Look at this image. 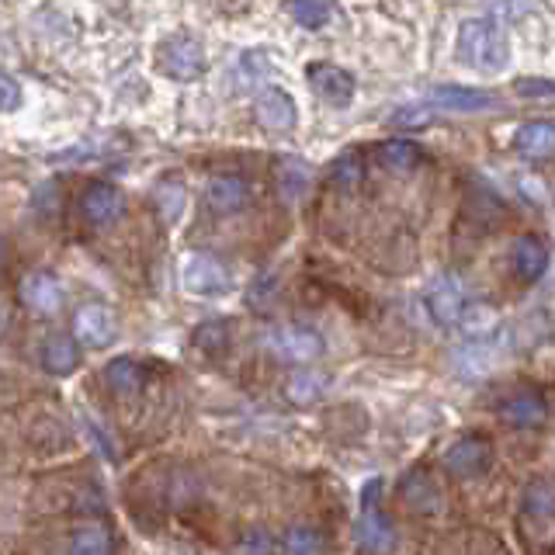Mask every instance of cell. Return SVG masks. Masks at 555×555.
Masks as SVG:
<instances>
[{
	"label": "cell",
	"mask_w": 555,
	"mask_h": 555,
	"mask_svg": "<svg viewBox=\"0 0 555 555\" xmlns=\"http://www.w3.org/2000/svg\"><path fill=\"white\" fill-rule=\"evenodd\" d=\"M184 288L191 295H222L233 288V274L212 254H195L184 264Z\"/></svg>",
	"instance_id": "6"
},
{
	"label": "cell",
	"mask_w": 555,
	"mask_h": 555,
	"mask_svg": "<svg viewBox=\"0 0 555 555\" xmlns=\"http://www.w3.org/2000/svg\"><path fill=\"white\" fill-rule=\"evenodd\" d=\"M511 264H514V274L520 278V282L531 285L548 268V247L538 236H520L511 250Z\"/></svg>",
	"instance_id": "15"
},
{
	"label": "cell",
	"mask_w": 555,
	"mask_h": 555,
	"mask_svg": "<svg viewBox=\"0 0 555 555\" xmlns=\"http://www.w3.org/2000/svg\"><path fill=\"white\" fill-rule=\"evenodd\" d=\"M160 69L170 77V80H198L202 69H205V49L198 39H191V35H173V39L164 42L160 49Z\"/></svg>",
	"instance_id": "3"
},
{
	"label": "cell",
	"mask_w": 555,
	"mask_h": 555,
	"mask_svg": "<svg viewBox=\"0 0 555 555\" xmlns=\"http://www.w3.org/2000/svg\"><path fill=\"white\" fill-rule=\"evenodd\" d=\"M517 94L548 98L552 94V80H517Z\"/></svg>",
	"instance_id": "36"
},
{
	"label": "cell",
	"mask_w": 555,
	"mask_h": 555,
	"mask_svg": "<svg viewBox=\"0 0 555 555\" xmlns=\"http://www.w3.org/2000/svg\"><path fill=\"white\" fill-rule=\"evenodd\" d=\"M309 188V167L299 156H282L278 160V195L285 202H295Z\"/></svg>",
	"instance_id": "24"
},
{
	"label": "cell",
	"mask_w": 555,
	"mask_h": 555,
	"mask_svg": "<svg viewBox=\"0 0 555 555\" xmlns=\"http://www.w3.org/2000/svg\"><path fill=\"white\" fill-rule=\"evenodd\" d=\"M334 181L340 184V188H358L361 181H364V167H361V160L354 153H344L340 160H337V167H334Z\"/></svg>",
	"instance_id": "32"
},
{
	"label": "cell",
	"mask_w": 555,
	"mask_h": 555,
	"mask_svg": "<svg viewBox=\"0 0 555 555\" xmlns=\"http://www.w3.org/2000/svg\"><path fill=\"white\" fill-rule=\"evenodd\" d=\"M382 490H386V479H382V476H372L369 482H364V486H361V511L378 507Z\"/></svg>",
	"instance_id": "35"
},
{
	"label": "cell",
	"mask_w": 555,
	"mask_h": 555,
	"mask_svg": "<svg viewBox=\"0 0 555 555\" xmlns=\"http://www.w3.org/2000/svg\"><path fill=\"white\" fill-rule=\"evenodd\" d=\"M496 312L490 309V306H482V302H465V309H462V317H459V323L455 326H462L468 337H476V340H482V337H490L493 330H496Z\"/></svg>",
	"instance_id": "25"
},
{
	"label": "cell",
	"mask_w": 555,
	"mask_h": 555,
	"mask_svg": "<svg viewBox=\"0 0 555 555\" xmlns=\"http://www.w3.org/2000/svg\"><path fill=\"white\" fill-rule=\"evenodd\" d=\"M268 351L278 361H292V364H312L323 354V337L309 326H274L268 334Z\"/></svg>",
	"instance_id": "2"
},
{
	"label": "cell",
	"mask_w": 555,
	"mask_h": 555,
	"mask_svg": "<svg viewBox=\"0 0 555 555\" xmlns=\"http://www.w3.org/2000/svg\"><path fill=\"white\" fill-rule=\"evenodd\" d=\"M465 302H468V295L455 274H441L438 282L427 288V309L434 323H441V326H455Z\"/></svg>",
	"instance_id": "10"
},
{
	"label": "cell",
	"mask_w": 555,
	"mask_h": 555,
	"mask_svg": "<svg viewBox=\"0 0 555 555\" xmlns=\"http://www.w3.org/2000/svg\"><path fill=\"white\" fill-rule=\"evenodd\" d=\"M378 160H382V167L392 170V173H410V170L421 167L424 153H421V146H416V143H410V139H389V143L378 146Z\"/></svg>",
	"instance_id": "21"
},
{
	"label": "cell",
	"mask_w": 555,
	"mask_h": 555,
	"mask_svg": "<svg viewBox=\"0 0 555 555\" xmlns=\"http://www.w3.org/2000/svg\"><path fill=\"white\" fill-rule=\"evenodd\" d=\"M69 555H112V531L104 525H87L74 534Z\"/></svg>",
	"instance_id": "26"
},
{
	"label": "cell",
	"mask_w": 555,
	"mask_h": 555,
	"mask_svg": "<svg viewBox=\"0 0 555 555\" xmlns=\"http://www.w3.org/2000/svg\"><path fill=\"white\" fill-rule=\"evenodd\" d=\"M195 347L205 354H222L230 347V323H202L195 330Z\"/></svg>",
	"instance_id": "30"
},
{
	"label": "cell",
	"mask_w": 555,
	"mask_h": 555,
	"mask_svg": "<svg viewBox=\"0 0 555 555\" xmlns=\"http://www.w3.org/2000/svg\"><path fill=\"white\" fill-rule=\"evenodd\" d=\"M274 538L264 528H247L233 545V555H274Z\"/></svg>",
	"instance_id": "31"
},
{
	"label": "cell",
	"mask_w": 555,
	"mask_h": 555,
	"mask_svg": "<svg viewBox=\"0 0 555 555\" xmlns=\"http://www.w3.org/2000/svg\"><path fill=\"white\" fill-rule=\"evenodd\" d=\"M80 212L91 225H112L121 212H126V195L115 184H91L80 198Z\"/></svg>",
	"instance_id": "12"
},
{
	"label": "cell",
	"mask_w": 555,
	"mask_h": 555,
	"mask_svg": "<svg viewBox=\"0 0 555 555\" xmlns=\"http://www.w3.org/2000/svg\"><path fill=\"white\" fill-rule=\"evenodd\" d=\"M17 295H22L25 309H31L35 317H56L63 309V285H60V278L49 271L25 274L22 285H17Z\"/></svg>",
	"instance_id": "7"
},
{
	"label": "cell",
	"mask_w": 555,
	"mask_h": 555,
	"mask_svg": "<svg viewBox=\"0 0 555 555\" xmlns=\"http://www.w3.org/2000/svg\"><path fill=\"white\" fill-rule=\"evenodd\" d=\"M358 545L364 552H372V555H392V548L399 545L396 525L378 507L361 511V520H358Z\"/></svg>",
	"instance_id": "13"
},
{
	"label": "cell",
	"mask_w": 555,
	"mask_h": 555,
	"mask_svg": "<svg viewBox=\"0 0 555 555\" xmlns=\"http://www.w3.org/2000/svg\"><path fill=\"white\" fill-rule=\"evenodd\" d=\"M254 118H257V126L264 132L295 129V121H299L295 98L288 91H282V87H268V91H260L257 101H254Z\"/></svg>",
	"instance_id": "8"
},
{
	"label": "cell",
	"mask_w": 555,
	"mask_h": 555,
	"mask_svg": "<svg viewBox=\"0 0 555 555\" xmlns=\"http://www.w3.org/2000/svg\"><path fill=\"white\" fill-rule=\"evenodd\" d=\"M459 60L473 69L496 74L511 60L507 31L490 22V17H468V22L459 25Z\"/></svg>",
	"instance_id": "1"
},
{
	"label": "cell",
	"mask_w": 555,
	"mask_h": 555,
	"mask_svg": "<svg viewBox=\"0 0 555 555\" xmlns=\"http://www.w3.org/2000/svg\"><path fill=\"white\" fill-rule=\"evenodd\" d=\"M403 496L410 500V507L416 511H438V503H441V493H438V486H434L424 473H413L406 482H403Z\"/></svg>",
	"instance_id": "27"
},
{
	"label": "cell",
	"mask_w": 555,
	"mask_h": 555,
	"mask_svg": "<svg viewBox=\"0 0 555 555\" xmlns=\"http://www.w3.org/2000/svg\"><path fill=\"white\" fill-rule=\"evenodd\" d=\"M514 150L525 156V160H552L555 153V126L548 118H534L525 121L517 132H514Z\"/></svg>",
	"instance_id": "14"
},
{
	"label": "cell",
	"mask_w": 555,
	"mask_h": 555,
	"mask_svg": "<svg viewBox=\"0 0 555 555\" xmlns=\"http://www.w3.org/2000/svg\"><path fill=\"white\" fill-rule=\"evenodd\" d=\"M184 202H188V191H184L181 178H164L153 188V205H156V212H160L164 222H178L184 212Z\"/></svg>",
	"instance_id": "23"
},
{
	"label": "cell",
	"mask_w": 555,
	"mask_h": 555,
	"mask_svg": "<svg viewBox=\"0 0 555 555\" xmlns=\"http://www.w3.org/2000/svg\"><path fill=\"white\" fill-rule=\"evenodd\" d=\"M500 421L520 427V430H531V427H542L548 421V403L542 392H531V389H520L514 396H507L500 403Z\"/></svg>",
	"instance_id": "11"
},
{
	"label": "cell",
	"mask_w": 555,
	"mask_h": 555,
	"mask_svg": "<svg viewBox=\"0 0 555 555\" xmlns=\"http://www.w3.org/2000/svg\"><path fill=\"white\" fill-rule=\"evenodd\" d=\"M326 386H330V378L323 372L302 369V372H295L285 382V396H288V403H295V406H309V403H320Z\"/></svg>",
	"instance_id": "19"
},
{
	"label": "cell",
	"mask_w": 555,
	"mask_h": 555,
	"mask_svg": "<svg viewBox=\"0 0 555 555\" xmlns=\"http://www.w3.org/2000/svg\"><path fill=\"white\" fill-rule=\"evenodd\" d=\"M306 77L312 83V91H317L326 104H334V108H347L354 98V77L347 74V69L334 66V63H312L306 69Z\"/></svg>",
	"instance_id": "9"
},
{
	"label": "cell",
	"mask_w": 555,
	"mask_h": 555,
	"mask_svg": "<svg viewBox=\"0 0 555 555\" xmlns=\"http://www.w3.org/2000/svg\"><path fill=\"white\" fill-rule=\"evenodd\" d=\"M430 118H434L430 108H421V104H410V108H403V112H396V115H392V126H399V129H421V126H427Z\"/></svg>",
	"instance_id": "33"
},
{
	"label": "cell",
	"mask_w": 555,
	"mask_h": 555,
	"mask_svg": "<svg viewBox=\"0 0 555 555\" xmlns=\"http://www.w3.org/2000/svg\"><path fill=\"white\" fill-rule=\"evenodd\" d=\"M17 104H22V87L14 77L0 74V112H14Z\"/></svg>",
	"instance_id": "34"
},
{
	"label": "cell",
	"mask_w": 555,
	"mask_h": 555,
	"mask_svg": "<svg viewBox=\"0 0 555 555\" xmlns=\"http://www.w3.org/2000/svg\"><path fill=\"white\" fill-rule=\"evenodd\" d=\"M118 334L115 326V317L108 306L101 302H87L74 312V337L80 347H91V351H101V347H108Z\"/></svg>",
	"instance_id": "5"
},
{
	"label": "cell",
	"mask_w": 555,
	"mask_h": 555,
	"mask_svg": "<svg viewBox=\"0 0 555 555\" xmlns=\"http://www.w3.org/2000/svg\"><path fill=\"white\" fill-rule=\"evenodd\" d=\"M430 101H438V104H444V108H455V112L496 108V94H490V91H465V87H438V91H430Z\"/></svg>",
	"instance_id": "20"
},
{
	"label": "cell",
	"mask_w": 555,
	"mask_h": 555,
	"mask_svg": "<svg viewBox=\"0 0 555 555\" xmlns=\"http://www.w3.org/2000/svg\"><path fill=\"white\" fill-rule=\"evenodd\" d=\"M490 465H493V444L486 438H479V434L459 438L444 455V468L459 479H476L482 473H490Z\"/></svg>",
	"instance_id": "4"
},
{
	"label": "cell",
	"mask_w": 555,
	"mask_h": 555,
	"mask_svg": "<svg viewBox=\"0 0 555 555\" xmlns=\"http://www.w3.org/2000/svg\"><path fill=\"white\" fill-rule=\"evenodd\" d=\"M288 14L299 22L302 28H323L330 22V0H285Z\"/></svg>",
	"instance_id": "28"
},
{
	"label": "cell",
	"mask_w": 555,
	"mask_h": 555,
	"mask_svg": "<svg viewBox=\"0 0 555 555\" xmlns=\"http://www.w3.org/2000/svg\"><path fill=\"white\" fill-rule=\"evenodd\" d=\"M205 195H208V205H212L216 212L233 216V212H240V208L250 202V188H247V181H243V178H233V173H222V178H212V181H208Z\"/></svg>",
	"instance_id": "16"
},
{
	"label": "cell",
	"mask_w": 555,
	"mask_h": 555,
	"mask_svg": "<svg viewBox=\"0 0 555 555\" xmlns=\"http://www.w3.org/2000/svg\"><path fill=\"white\" fill-rule=\"evenodd\" d=\"M525 514L534 520H545L552 525V482L548 479H534L525 490Z\"/></svg>",
	"instance_id": "29"
},
{
	"label": "cell",
	"mask_w": 555,
	"mask_h": 555,
	"mask_svg": "<svg viewBox=\"0 0 555 555\" xmlns=\"http://www.w3.org/2000/svg\"><path fill=\"white\" fill-rule=\"evenodd\" d=\"M77 364H80V344H77V340H69V337L56 334V337H49V340L42 344V369H46L49 375L66 378V375H74V372H77Z\"/></svg>",
	"instance_id": "17"
},
{
	"label": "cell",
	"mask_w": 555,
	"mask_h": 555,
	"mask_svg": "<svg viewBox=\"0 0 555 555\" xmlns=\"http://www.w3.org/2000/svg\"><path fill=\"white\" fill-rule=\"evenodd\" d=\"M104 382L115 396H135L143 389V369L132 358H115L104 364Z\"/></svg>",
	"instance_id": "22"
},
{
	"label": "cell",
	"mask_w": 555,
	"mask_h": 555,
	"mask_svg": "<svg viewBox=\"0 0 555 555\" xmlns=\"http://www.w3.org/2000/svg\"><path fill=\"white\" fill-rule=\"evenodd\" d=\"M274 548L282 555H326V534L312 525H292L274 542Z\"/></svg>",
	"instance_id": "18"
}]
</instances>
